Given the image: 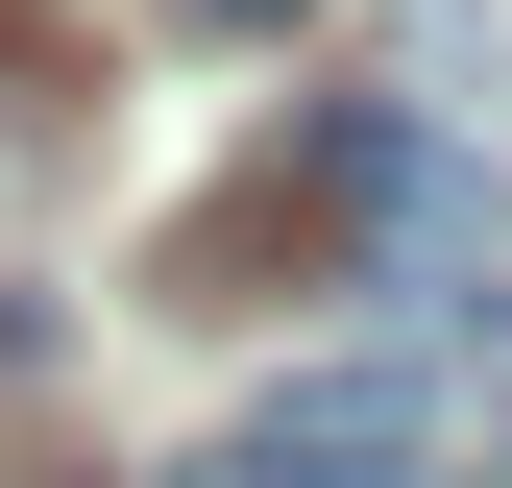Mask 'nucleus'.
I'll list each match as a JSON object with an SVG mask.
<instances>
[{
  "label": "nucleus",
  "mask_w": 512,
  "mask_h": 488,
  "mask_svg": "<svg viewBox=\"0 0 512 488\" xmlns=\"http://www.w3.org/2000/svg\"><path fill=\"white\" fill-rule=\"evenodd\" d=\"M220 488H439V366H293L220 440Z\"/></svg>",
  "instance_id": "nucleus-1"
},
{
  "label": "nucleus",
  "mask_w": 512,
  "mask_h": 488,
  "mask_svg": "<svg viewBox=\"0 0 512 488\" xmlns=\"http://www.w3.org/2000/svg\"><path fill=\"white\" fill-rule=\"evenodd\" d=\"M196 25H293V0H196Z\"/></svg>",
  "instance_id": "nucleus-2"
},
{
  "label": "nucleus",
  "mask_w": 512,
  "mask_h": 488,
  "mask_svg": "<svg viewBox=\"0 0 512 488\" xmlns=\"http://www.w3.org/2000/svg\"><path fill=\"white\" fill-rule=\"evenodd\" d=\"M488 391H512V293H488Z\"/></svg>",
  "instance_id": "nucleus-3"
}]
</instances>
